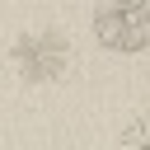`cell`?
Wrapping results in <instances>:
<instances>
[{
	"instance_id": "6da1fadb",
	"label": "cell",
	"mask_w": 150,
	"mask_h": 150,
	"mask_svg": "<svg viewBox=\"0 0 150 150\" xmlns=\"http://www.w3.org/2000/svg\"><path fill=\"white\" fill-rule=\"evenodd\" d=\"M94 33L112 52H141L150 47V9L127 0H103V9L94 14Z\"/></svg>"
},
{
	"instance_id": "7a4b0ae2",
	"label": "cell",
	"mask_w": 150,
	"mask_h": 150,
	"mask_svg": "<svg viewBox=\"0 0 150 150\" xmlns=\"http://www.w3.org/2000/svg\"><path fill=\"white\" fill-rule=\"evenodd\" d=\"M14 61L28 80H52L66 66V38L61 33H28V38H19Z\"/></svg>"
},
{
	"instance_id": "3957f363",
	"label": "cell",
	"mask_w": 150,
	"mask_h": 150,
	"mask_svg": "<svg viewBox=\"0 0 150 150\" xmlns=\"http://www.w3.org/2000/svg\"><path fill=\"white\" fill-rule=\"evenodd\" d=\"M117 150H150V117H136L131 127H122Z\"/></svg>"
},
{
	"instance_id": "277c9868",
	"label": "cell",
	"mask_w": 150,
	"mask_h": 150,
	"mask_svg": "<svg viewBox=\"0 0 150 150\" xmlns=\"http://www.w3.org/2000/svg\"><path fill=\"white\" fill-rule=\"evenodd\" d=\"M127 5H141V9H150V0H127Z\"/></svg>"
}]
</instances>
